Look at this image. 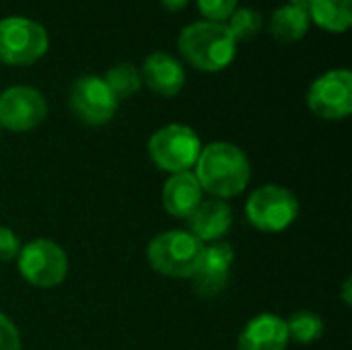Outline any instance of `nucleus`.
<instances>
[{
    "instance_id": "9b49d317",
    "label": "nucleus",
    "mask_w": 352,
    "mask_h": 350,
    "mask_svg": "<svg viewBox=\"0 0 352 350\" xmlns=\"http://www.w3.org/2000/svg\"><path fill=\"white\" fill-rule=\"evenodd\" d=\"M235 252L227 241H217L204 248V254L192 274L194 291L202 299H212L225 291L231 278Z\"/></svg>"
},
{
    "instance_id": "2eb2a0df",
    "label": "nucleus",
    "mask_w": 352,
    "mask_h": 350,
    "mask_svg": "<svg viewBox=\"0 0 352 350\" xmlns=\"http://www.w3.org/2000/svg\"><path fill=\"white\" fill-rule=\"evenodd\" d=\"M202 202V188L194 173H173L163 188V206L171 217L188 219Z\"/></svg>"
},
{
    "instance_id": "4468645a",
    "label": "nucleus",
    "mask_w": 352,
    "mask_h": 350,
    "mask_svg": "<svg viewBox=\"0 0 352 350\" xmlns=\"http://www.w3.org/2000/svg\"><path fill=\"white\" fill-rule=\"evenodd\" d=\"M287 342V322L276 314H260L241 330L237 350H285Z\"/></svg>"
},
{
    "instance_id": "a211bd4d",
    "label": "nucleus",
    "mask_w": 352,
    "mask_h": 350,
    "mask_svg": "<svg viewBox=\"0 0 352 350\" xmlns=\"http://www.w3.org/2000/svg\"><path fill=\"white\" fill-rule=\"evenodd\" d=\"M103 80L109 87V91L116 95L118 101L132 97L142 87L140 70L134 64H130V62H122V64H116L113 68H109Z\"/></svg>"
},
{
    "instance_id": "393cba45",
    "label": "nucleus",
    "mask_w": 352,
    "mask_h": 350,
    "mask_svg": "<svg viewBox=\"0 0 352 350\" xmlns=\"http://www.w3.org/2000/svg\"><path fill=\"white\" fill-rule=\"evenodd\" d=\"M311 2H314V0H289L291 6H295V8H299V10H305V12H309Z\"/></svg>"
},
{
    "instance_id": "1a4fd4ad",
    "label": "nucleus",
    "mask_w": 352,
    "mask_h": 350,
    "mask_svg": "<svg viewBox=\"0 0 352 350\" xmlns=\"http://www.w3.org/2000/svg\"><path fill=\"white\" fill-rule=\"evenodd\" d=\"M309 109L322 120H344L352 111V72L346 68L328 70L307 91Z\"/></svg>"
},
{
    "instance_id": "423d86ee",
    "label": "nucleus",
    "mask_w": 352,
    "mask_h": 350,
    "mask_svg": "<svg viewBox=\"0 0 352 350\" xmlns=\"http://www.w3.org/2000/svg\"><path fill=\"white\" fill-rule=\"evenodd\" d=\"M245 215L258 231L280 233L299 217V200L283 186H262L248 198Z\"/></svg>"
},
{
    "instance_id": "ddd939ff",
    "label": "nucleus",
    "mask_w": 352,
    "mask_h": 350,
    "mask_svg": "<svg viewBox=\"0 0 352 350\" xmlns=\"http://www.w3.org/2000/svg\"><path fill=\"white\" fill-rule=\"evenodd\" d=\"M188 223H190V233L198 237L202 243H217L231 231L233 210L227 202L219 198L202 200L188 217Z\"/></svg>"
},
{
    "instance_id": "f3484780",
    "label": "nucleus",
    "mask_w": 352,
    "mask_h": 350,
    "mask_svg": "<svg viewBox=\"0 0 352 350\" xmlns=\"http://www.w3.org/2000/svg\"><path fill=\"white\" fill-rule=\"evenodd\" d=\"M309 19L330 33H344L352 25V0H314Z\"/></svg>"
},
{
    "instance_id": "aec40b11",
    "label": "nucleus",
    "mask_w": 352,
    "mask_h": 350,
    "mask_svg": "<svg viewBox=\"0 0 352 350\" xmlns=\"http://www.w3.org/2000/svg\"><path fill=\"white\" fill-rule=\"evenodd\" d=\"M227 21H229L227 27H229L235 41H252L254 37L260 35V31L264 27L262 14L256 8H250V6L235 8L233 14Z\"/></svg>"
},
{
    "instance_id": "9d476101",
    "label": "nucleus",
    "mask_w": 352,
    "mask_h": 350,
    "mask_svg": "<svg viewBox=\"0 0 352 350\" xmlns=\"http://www.w3.org/2000/svg\"><path fill=\"white\" fill-rule=\"evenodd\" d=\"M47 116L45 97L27 85H16L0 95V128L10 132H29Z\"/></svg>"
},
{
    "instance_id": "f8f14e48",
    "label": "nucleus",
    "mask_w": 352,
    "mask_h": 350,
    "mask_svg": "<svg viewBox=\"0 0 352 350\" xmlns=\"http://www.w3.org/2000/svg\"><path fill=\"white\" fill-rule=\"evenodd\" d=\"M140 76L144 85L161 97H175L186 85V70L182 62L167 52H153L144 60Z\"/></svg>"
},
{
    "instance_id": "b1692460",
    "label": "nucleus",
    "mask_w": 352,
    "mask_h": 350,
    "mask_svg": "<svg viewBox=\"0 0 352 350\" xmlns=\"http://www.w3.org/2000/svg\"><path fill=\"white\" fill-rule=\"evenodd\" d=\"M190 0H161V4L169 10V12H179Z\"/></svg>"
},
{
    "instance_id": "5701e85b",
    "label": "nucleus",
    "mask_w": 352,
    "mask_h": 350,
    "mask_svg": "<svg viewBox=\"0 0 352 350\" xmlns=\"http://www.w3.org/2000/svg\"><path fill=\"white\" fill-rule=\"evenodd\" d=\"M19 252H21L19 237L8 227H0V262L14 260L19 256Z\"/></svg>"
},
{
    "instance_id": "f257e3e1",
    "label": "nucleus",
    "mask_w": 352,
    "mask_h": 350,
    "mask_svg": "<svg viewBox=\"0 0 352 350\" xmlns=\"http://www.w3.org/2000/svg\"><path fill=\"white\" fill-rule=\"evenodd\" d=\"M194 175L202 192L225 200L239 196L248 188L252 167L239 146L231 142H212L200 151Z\"/></svg>"
},
{
    "instance_id": "20e7f679",
    "label": "nucleus",
    "mask_w": 352,
    "mask_h": 350,
    "mask_svg": "<svg viewBox=\"0 0 352 350\" xmlns=\"http://www.w3.org/2000/svg\"><path fill=\"white\" fill-rule=\"evenodd\" d=\"M202 151V142L198 134L184 124H169L157 130L148 140V157L151 161L167 171V173H182L190 171L196 165Z\"/></svg>"
},
{
    "instance_id": "4be33fe9",
    "label": "nucleus",
    "mask_w": 352,
    "mask_h": 350,
    "mask_svg": "<svg viewBox=\"0 0 352 350\" xmlns=\"http://www.w3.org/2000/svg\"><path fill=\"white\" fill-rule=\"evenodd\" d=\"M0 350H21V334L4 314H0Z\"/></svg>"
},
{
    "instance_id": "f03ea898",
    "label": "nucleus",
    "mask_w": 352,
    "mask_h": 350,
    "mask_svg": "<svg viewBox=\"0 0 352 350\" xmlns=\"http://www.w3.org/2000/svg\"><path fill=\"white\" fill-rule=\"evenodd\" d=\"M182 56L198 70L219 72L227 68L237 52V41L233 39L225 23L196 21L188 25L177 39Z\"/></svg>"
},
{
    "instance_id": "7ed1b4c3",
    "label": "nucleus",
    "mask_w": 352,
    "mask_h": 350,
    "mask_svg": "<svg viewBox=\"0 0 352 350\" xmlns=\"http://www.w3.org/2000/svg\"><path fill=\"white\" fill-rule=\"evenodd\" d=\"M204 243L190 231H165L157 235L146 250L148 264L155 272L171 278H192Z\"/></svg>"
},
{
    "instance_id": "0eeeda50",
    "label": "nucleus",
    "mask_w": 352,
    "mask_h": 350,
    "mask_svg": "<svg viewBox=\"0 0 352 350\" xmlns=\"http://www.w3.org/2000/svg\"><path fill=\"white\" fill-rule=\"evenodd\" d=\"M21 276L39 289H54L68 274V258L64 250L50 239H35L21 248L16 256Z\"/></svg>"
},
{
    "instance_id": "412c9836",
    "label": "nucleus",
    "mask_w": 352,
    "mask_h": 350,
    "mask_svg": "<svg viewBox=\"0 0 352 350\" xmlns=\"http://www.w3.org/2000/svg\"><path fill=\"white\" fill-rule=\"evenodd\" d=\"M198 8L206 21L223 23L237 8V0H198Z\"/></svg>"
},
{
    "instance_id": "6ab92c4d",
    "label": "nucleus",
    "mask_w": 352,
    "mask_h": 350,
    "mask_svg": "<svg viewBox=\"0 0 352 350\" xmlns=\"http://www.w3.org/2000/svg\"><path fill=\"white\" fill-rule=\"evenodd\" d=\"M289 340H295L299 344H311L324 334V322L314 311H297L287 322Z\"/></svg>"
},
{
    "instance_id": "39448f33",
    "label": "nucleus",
    "mask_w": 352,
    "mask_h": 350,
    "mask_svg": "<svg viewBox=\"0 0 352 350\" xmlns=\"http://www.w3.org/2000/svg\"><path fill=\"white\" fill-rule=\"evenodd\" d=\"M50 39L43 25L27 17L0 19V62L31 66L47 52Z\"/></svg>"
},
{
    "instance_id": "dca6fc26",
    "label": "nucleus",
    "mask_w": 352,
    "mask_h": 350,
    "mask_svg": "<svg viewBox=\"0 0 352 350\" xmlns=\"http://www.w3.org/2000/svg\"><path fill=\"white\" fill-rule=\"evenodd\" d=\"M309 12L285 4L274 10L270 19V33L278 43H295L309 31Z\"/></svg>"
},
{
    "instance_id": "6e6552de",
    "label": "nucleus",
    "mask_w": 352,
    "mask_h": 350,
    "mask_svg": "<svg viewBox=\"0 0 352 350\" xmlns=\"http://www.w3.org/2000/svg\"><path fill=\"white\" fill-rule=\"evenodd\" d=\"M118 99L97 74H85L74 80L68 97V105L76 120L87 126H103L111 122L118 111Z\"/></svg>"
},
{
    "instance_id": "a878e982",
    "label": "nucleus",
    "mask_w": 352,
    "mask_h": 350,
    "mask_svg": "<svg viewBox=\"0 0 352 350\" xmlns=\"http://www.w3.org/2000/svg\"><path fill=\"white\" fill-rule=\"evenodd\" d=\"M344 303L351 305V278L344 283Z\"/></svg>"
}]
</instances>
